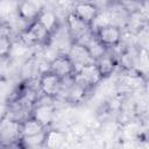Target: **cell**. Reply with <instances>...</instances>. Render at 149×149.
Segmentation results:
<instances>
[{
	"instance_id": "1",
	"label": "cell",
	"mask_w": 149,
	"mask_h": 149,
	"mask_svg": "<svg viewBox=\"0 0 149 149\" xmlns=\"http://www.w3.org/2000/svg\"><path fill=\"white\" fill-rule=\"evenodd\" d=\"M0 143L1 147H21V121L14 119L8 113L0 118Z\"/></svg>"
},
{
	"instance_id": "2",
	"label": "cell",
	"mask_w": 149,
	"mask_h": 149,
	"mask_svg": "<svg viewBox=\"0 0 149 149\" xmlns=\"http://www.w3.org/2000/svg\"><path fill=\"white\" fill-rule=\"evenodd\" d=\"M52 35L37 21L28 23V26L20 33V40L24 47L47 45L51 42Z\"/></svg>"
},
{
	"instance_id": "3",
	"label": "cell",
	"mask_w": 149,
	"mask_h": 149,
	"mask_svg": "<svg viewBox=\"0 0 149 149\" xmlns=\"http://www.w3.org/2000/svg\"><path fill=\"white\" fill-rule=\"evenodd\" d=\"M95 40L106 50L118 47L122 40V29L116 23H105L99 26L93 33Z\"/></svg>"
},
{
	"instance_id": "4",
	"label": "cell",
	"mask_w": 149,
	"mask_h": 149,
	"mask_svg": "<svg viewBox=\"0 0 149 149\" xmlns=\"http://www.w3.org/2000/svg\"><path fill=\"white\" fill-rule=\"evenodd\" d=\"M37 85H38V90L42 93V95L55 100L58 98V95L63 91L64 79L59 78L57 74L52 73L51 71L47 70L40 73Z\"/></svg>"
},
{
	"instance_id": "5",
	"label": "cell",
	"mask_w": 149,
	"mask_h": 149,
	"mask_svg": "<svg viewBox=\"0 0 149 149\" xmlns=\"http://www.w3.org/2000/svg\"><path fill=\"white\" fill-rule=\"evenodd\" d=\"M70 12L74 16H77L80 21H83L85 24L92 27L100 14V8L93 1L78 0L77 2H74L72 5Z\"/></svg>"
},
{
	"instance_id": "6",
	"label": "cell",
	"mask_w": 149,
	"mask_h": 149,
	"mask_svg": "<svg viewBox=\"0 0 149 149\" xmlns=\"http://www.w3.org/2000/svg\"><path fill=\"white\" fill-rule=\"evenodd\" d=\"M48 70L62 79H70L74 74L76 65L73 64L68 52H59L51 61H49Z\"/></svg>"
},
{
	"instance_id": "7",
	"label": "cell",
	"mask_w": 149,
	"mask_h": 149,
	"mask_svg": "<svg viewBox=\"0 0 149 149\" xmlns=\"http://www.w3.org/2000/svg\"><path fill=\"white\" fill-rule=\"evenodd\" d=\"M73 78L76 80L83 83L84 85H86L90 88L95 87L102 80V77L100 76V73H99L94 62L88 63V64H84V65H80V66L76 68Z\"/></svg>"
},
{
	"instance_id": "8",
	"label": "cell",
	"mask_w": 149,
	"mask_h": 149,
	"mask_svg": "<svg viewBox=\"0 0 149 149\" xmlns=\"http://www.w3.org/2000/svg\"><path fill=\"white\" fill-rule=\"evenodd\" d=\"M30 115L40 121L45 128H48L52 125L55 118V107L52 102H45L37 98L30 109Z\"/></svg>"
},
{
	"instance_id": "9",
	"label": "cell",
	"mask_w": 149,
	"mask_h": 149,
	"mask_svg": "<svg viewBox=\"0 0 149 149\" xmlns=\"http://www.w3.org/2000/svg\"><path fill=\"white\" fill-rule=\"evenodd\" d=\"M43 8L44 6L38 0H20L16 6V14L22 21L30 23L37 19Z\"/></svg>"
},
{
	"instance_id": "10",
	"label": "cell",
	"mask_w": 149,
	"mask_h": 149,
	"mask_svg": "<svg viewBox=\"0 0 149 149\" xmlns=\"http://www.w3.org/2000/svg\"><path fill=\"white\" fill-rule=\"evenodd\" d=\"M68 55L72 59L76 68L94 62V58L91 55L88 48L85 44L79 43V42H72L70 44V48L68 50Z\"/></svg>"
},
{
	"instance_id": "11",
	"label": "cell",
	"mask_w": 149,
	"mask_h": 149,
	"mask_svg": "<svg viewBox=\"0 0 149 149\" xmlns=\"http://www.w3.org/2000/svg\"><path fill=\"white\" fill-rule=\"evenodd\" d=\"M68 135L64 130L48 127L44 130L43 135V147L50 148V149H58L62 148L66 142Z\"/></svg>"
},
{
	"instance_id": "12",
	"label": "cell",
	"mask_w": 149,
	"mask_h": 149,
	"mask_svg": "<svg viewBox=\"0 0 149 149\" xmlns=\"http://www.w3.org/2000/svg\"><path fill=\"white\" fill-rule=\"evenodd\" d=\"M94 63L97 65V69H98L100 76L102 77V79L111 77L113 74V72L115 71L116 66L119 65L115 56H113L112 54H108L107 50L102 55L97 57L94 59Z\"/></svg>"
},
{
	"instance_id": "13",
	"label": "cell",
	"mask_w": 149,
	"mask_h": 149,
	"mask_svg": "<svg viewBox=\"0 0 149 149\" xmlns=\"http://www.w3.org/2000/svg\"><path fill=\"white\" fill-rule=\"evenodd\" d=\"M92 88L87 87L83 83L76 80L73 77L71 79V84L69 85L66 90V100L71 104H80L84 102V100L87 98L88 92Z\"/></svg>"
},
{
	"instance_id": "14",
	"label": "cell",
	"mask_w": 149,
	"mask_h": 149,
	"mask_svg": "<svg viewBox=\"0 0 149 149\" xmlns=\"http://www.w3.org/2000/svg\"><path fill=\"white\" fill-rule=\"evenodd\" d=\"M51 35H54L58 28H59V21L58 17L56 15V13L52 9H47L45 7L42 9V12L40 13V15L36 19Z\"/></svg>"
},
{
	"instance_id": "15",
	"label": "cell",
	"mask_w": 149,
	"mask_h": 149,
	"mask_svg": "<svg viewBox=\"0 0 149 149\" xmlns=\"http://www.w3.org/2000/svg\"><path fill=\"white\" fill-rule=\"evenodd\" d=\"M47 128L31 115L21 121V137H30L42 134Z\"/></svg>"
},
{
	"instance_id": "16",
	"label": "cell",
	"mask_w": 149,
	"mask_h": 149,
	"mask_svg": "<svg viewBox=\"0 0 149 149\" xmlns=\"http://www.w3.org/2000/svg\"><path fill=\"white\" fill-rule=\"evenodd\" d=\"M13 50V41L8 31H0V59L10 56Z\"/></svg>"
},
{
	"instance_id": "17",
	"label": "cell",
	"mask_w": 149,
	"mask_h": 149,
	"mask_svg": "<svg viewBox=\"0 0 149 149\" xmlns=\"http://www.w3.org/2000/svg\"><path fill=\"white\" fill-rule=\"evenodd\" d=\"M108 6H113V5H120L122 3L123 0H104Z\"/></svg>"
},
{
	"instance_id": "18",
	"label": "cell",
	"mask_w": 149,
	"mask_h": 149,
	"mask_svg": "<svg viewBox=\"0 0 149 149\" xmlns=\"http://www.w3.org/2000/svg\"><path fill=\"white\" fill-rule=\"evenodd\" d=\"M132 1H134V2H137V3L140 5V3H143V2H147L148 0H132Z\"/></svg>"
},
{
	"instance_id": "19",
	"label": "cell",
	"mask_w": 149,
	"mask_h": 149,
	"mask_svg": "<svg viewBox=\"0 0 149 149\" xmlns=\"http://www.w3.org/2000/svg\"><path fill=\"white\" fill-rule=\"evenodd\" d=\"M0 1H5V0H0Z\"/></svg>"
}]
</instances>
